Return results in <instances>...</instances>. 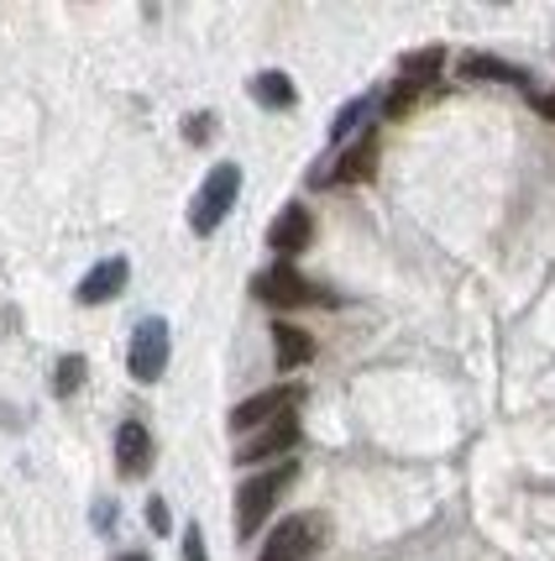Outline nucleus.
<instances>
[{
	"label": "nucleus",
	"mask_w": 555,
	"mask_h": 561,
	"mask_svg": "<svg viewBox=\"0 0 555 561\" xmlns=\"http://www.w3.org/2000/svg\"><path fill=\"white\" fill-rule=\"evenodd\" d=\"M293 478H299V467H293V462H278L273 472H257V478H246L242 493H236V536H257V530H263V519L273 514L278 493L289 489Z\"/></svg>",
	"instance_id": "1"
},
{
	"label": "nucleus",
	"mask_w": 555,
	"mask_h": 561,
	"mask_svg": "<svg viewBox=\"0 0 555 561\" xmlns=\"http://www.w3.org/2000/svg\"><path fill=\"white\" fill-rule=\"evenodd\" d=\"M236 195H242V169H236V163H216V169H210V179L199 184L194 205H189V226L199 231V237H210L220 220L231 216Z\"/></svg>",
	"instance_id": "2"
},
{
	"label": "nucleus",
	"mask_w": 555,
	"mask_h": 561,
	"mask_svg": "<svg viewBox=\"0 0 555 561\" xmlns=\"http://www.w3.org/2000/svg\"><path fill=\"white\" fill-rule=\"evenodd\" d=\"M320 540H325V519H320V514H289V519L267 536L257 561H310L314 551H320Z\"/></svg>",
	"instance_id": "3"
},
{
	"label": "nucleus",
	"mask_w": 555,
	"mask_h": 561,
	"mask_svg": "<svg viewBox=\"0 0 555 561\" xmlns=\"http://www.w3.org/2000/svg\"><path fill=\"white\" fill-rule=\"evenodd\" d=\"M169 325L152 316V320H142L137 331H131V352H126V367H131V378L137 383H158L163 373H169Z\"/></svg>",
	"instance_id": "4"
},
{
	"label": "nucleus",
	"mask_w": 555,
	"mask_h": 561,
	"mask_svg": "<svg viewBox=\"0 0 555 561\" xmlns=\"http://www.w3.org/2000/svg\"><path fill=\"white\" fill-rule=\"evenodd\" d=\"M252 294H257L263 305H278V310H299V305L320 299V289H314L293 263H273L267 273H257V278H252Z\"/></svg>",
	"instance_id": "5"
},
{
	"label": "nucleus",
	"mask_w": 555,
	"mask_h": 561,
	"mask_svg": "<svg viewBox=\"0 0 555 561\" xmlns=\"http://www.w3.org/2000/svg\"><path fill=\"white\" fill-rule=\"evenodd\" d=\"M304 393L293 389V383H278V389H263L242 399L236 410H231V431H257V425H273V420L293 415V404H299Z\"/></svg>",
	"instance_id": "6"
},
{
	"label": "nucleus",
	"mask_w": 555,
	"mask_h": 561,
	"mask_svg": "<svg viewBox=\"0 0 555 561\" xmlns=\"http://www.w3.org/2000/svg\"><path fill=\"white\" fill-rule=\"evenodd\" d=\"M310 242H314V216L304 210V205H284L278 220L267 226V247L278 252V263H293Z\"/></svg>",
	"instance_id": "7"
},
{
	"label": "nucleus",
	"mask_w": 555,
	"mask_h": 561,
	"mask_svg": "<svg viewBox=\"0 0 555 561\" xmlns=\"http://www.w3.org/2000/svg\"><path fill=\"white\" fill-rule=\"evenodd\" d=\"M293 446H299V420L284 415V420H273V425H257V436L236 451V462H242V467L273 462V457H289Z\"/></svg>",
	"instance_id": "8"
},
{
	"label": "nucleus",
	"mask_w": 555,
	"mask_h": 561,
	"mask_svg": "<svg viewBox=\"0 0 555 561\" xmlns=\"http://www.w3.org/2000/svg\"><path fill=\"white\" fill-rule=\"evenodd\" d=\"M126 278H131V263H126V257H105V263H95V268L79 278L73 299H79V305H105V299H116V294L126 289Z\"/></svg>",
	"instance_id": "9"
},
{
	"label": "nucleus",
	"mask_w": 555,
	"mask_h": 561,
	"mask_svg": "<svg viewBox=\"0 0 555 561\" xmlns=\"http://www.w3.org/2000/svg\"><path fill=\"white\" fill-rule=\"evenodd\" d=\"M116 467H122V478H147V467H152V431L142 420H122V431H116Z\"/></svg>",
	"instance_id": "10"
},
{
	"label": "nucleus",
	"mask_w": 555,
	"mask_h": 561,
	"mask_svg": "<svg viewBox=\"0 0 555 561\" xmlns=\"http://www.w3.org/2000/svg\"><path fill=\"white\" fill-rule=\"evenodd\" d=\"M273 357H278V367L289 373V367H304L314 357V342L304 325H289V320H278L273 325Z\"/></svg>",
	"instance_id": "11"
},
{
	"label": "nucleus",
	"mask_w": 555,
	"mask_h": 561,
	"mask_svg": "<svg viewBox=\"0 0 555 561\" xmlns=\"http://www.w3.org/2000/svg\"><path fill=\"white\" fill-rule=\"evenodd\" d=\"M461 79H472V84H483V79H504V84H519V90H530V79L504 64V58H493V53H472V58H461Z\"/></svg>",
	"instance_id": "12"
},
{
	"label": "nucleus",
	"mask_w": 555,
	"mask_h": 561,
	"mask_svg": "<svg viewBox=\"0 0 555 561\" xmlns=\"http://www.w3.org/2000/svg\"><path fill=\"white\" fill-rule=\"evenodd\" d=\"M372 169H378V137H367L362 147H351V152L340 158V169L331 173V184H362V179H372Z\"/></svg>",
	"instance_id": "13"
},
{
	"label": "nucleus",
	"mask_w": 555,
	"mask_h": 561,
	"mask_svg": "<svg viewBox=\"0 0 555 561\" xmlns=\"http://www.w3.org/2000/svg\"><path fill=\"white\" fill-rule=\"evenodd\" d=\"M252 100L267 105V111H289L293 105V79L289 73H278V69L257 73V79H252Z\"/></svg>",
	"instance_id": "14"
},
{
	"label": "nucleus",
	"mask_w": 555,
	"mask_h": 561,
	"mask_svg": "<svg viewBox=\"0 0 555 561\" xmlns=\"http://www.w3.org/2000/svg\"><path fill=\"white\" fill-rule=\"evenodd\" d=\"M446 69V48H419V53H404V64H398V73H404V84H435V73Z\"/></svg>",
	"instance_id": "15"
},
{
	"label": "nucleus",
	"mask_w": 555,
	"mask_h": 561,
	"mask_svg": "<svg viewBox=\"0 0 555 561\" xmlns=\"http://www.w3.org/2000/svg\"><path fill=\"white\" fill-rule=\"evenodd\" d=\"M84 373H90V367H84V357H63V363H58V373H53V393H73L79 383H84Z\"/></svg>",
	"instance_id": "16"
},
{
	"label": "nucleus",
	"mask_w": 555,
	"mask_h": 561,
	"mask_svg": "<svg viewBox=\"0 0 555 561\" xmlns=\"http://www.w3.org/2000/svg\"><path fill=\"white\" fill-rule=\"evenodd\" d=\"M414 105V84H404V79H398V90H393V95H388V116H393V122H398V116H404V111H409Z\"/></svg>",
	"instance_id": "17"
},
{
	"label": "nucleus",
	"mask_w": 555,
	"mask_h": 561,
	"mask_svg": "<svg viewBox=\"0 0 555 561\" xmlns=\"http://www.w3.org/2000/svg\"><path fill=\"white\" fill-rule=\"evenodd\" d=\"M357 122H362V100H351V105L340 111V116H336V126H331V137H336V142H340V137H346V131H351V126H357Z\"/></svg>",
	"instance_id": "18"
},
{
	"label": "nucleus",
	"mask_w": 555,
	"mask_h": 561,
	"mask_svg": "<svg viewBox=\"0 0 555 561\" xmlns=\"http://www.w3.org/2000/svg\"><path fill=\"white\" fill-rule=\"evenodd\" d=\"M210 131H216V116H189V122H184V137H189V142H210Z\"/></svg>",
	"instance_id": "19"
},
{
	"label": "nucleus",
	"mask_w": 555,
	"mask_h": 561,
	"mask_svg": "<svg viewBox=\"0 0 555 561\" xmlns=\"http://www.w3.org/2000/svg\"><path fill=\"white\" fill-rule=\"evenodd\" d=\"M147 525H152V530H158V536H169V504H163V499H152V504H147Z\"/></svg>",
	"instance_id": "20"
},
{
	"label": "nucleus",
	"mask_w": 555,
	"mask_h": 561,
	"mask_svg": "<svg viewBox=\"0 0 555 561\" xmlns=\"http://www.w3.org/2000/svg\"><path fill=\"white\" fill-rule=\"evenodd\" d=\"M184 561H205V536H199V525L184 530Z\"/></svg>",
	"instance_id": "21"
},
{
	"label": "nucleus",
	"mask_w": 555,
	"mask_h": 561,
	"mask_svg": "<svg viewBox=\"0 0 555 561\" xmlns=\"http://www.w3.org/2000/svg\"><path fill=\"white\" fill-rule=\"evenodd\" d=\"M5 325H16V310H0V331H5Z\"/></svg>",
	"instance_id": "22"
},
{
	"label": "nucleus",
	"mask_w": 555,
	"mask_h": 561,
	"mask_svg": "<svg viewBox=\"0 0 555 561\" xmlns=\"http://www.w3.org/2000/svg\"><path fill=\"white\" fill-rule=\"evenodd\" d=\"M122 561H147V557H142V551H126V557H122Z\"/></svg>",
	"instance_id": "23"
}]
</instances>
